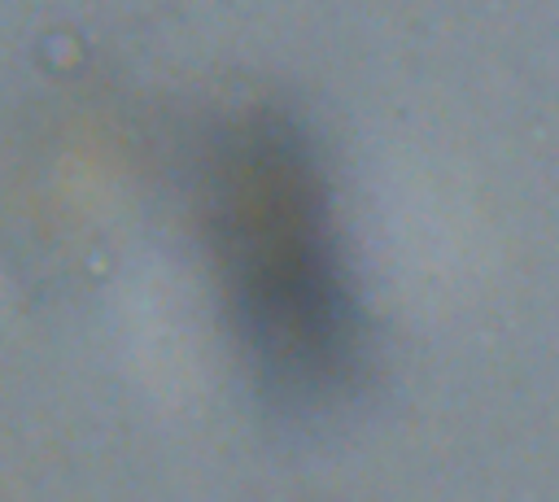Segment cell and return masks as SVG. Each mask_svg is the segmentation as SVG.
I'll return each mask as SVG.
<instances>
[{
	"instance_id": "1",
	"label": "cell",
	"mask_w": 559,
	"mask_h": 502,
	"mask_svg": "<svg viewBox=\"0 0 559 502\" xmlns=\"http://www.w3.org/2000/svg\"><path fill=\"white\" fill-rule=\"evenodd\" d=\"M223 262L266 384L328 393L354 354V319L323 236V196L288 131L253 127L218 157Z\"/></svg>"
}]
</instances>
